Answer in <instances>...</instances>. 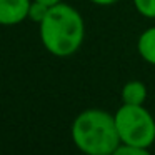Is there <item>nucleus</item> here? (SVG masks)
<instances>
[{
  "label": "nucleus",
  "instance_id": "f03ea898",
  "mask_svg": "<svg viewBox=\"0 0 155 155\" xmlns=\"http://www.w3.org/2000/svg\"><path fill=\"white\" fill-rule=\"evenodd\" d=\"M72 138L85 155H112L120 145L115 117L97 108L82 112L75 118Z\"/></svg>",
  "mask_w": 155,
  "mask_h": 155
},
{
  "label": "nucleus",
  "instance_id": "6e6552de",
  "mask_svg": "<svg viewBox=\"0 0 155 155\" xmlns=\"http://www.w3.org/2000/svg\"><path fill=\"white\" fill-rule=\"evenodd\" d=\"M134 4L143 17L155 18V0H134Z\"/></svg>",
  "mask_w": 155,
  "mask_h": 155
},
{
  "label": "nucleus",
  "instance_id": "9b49d317",
  "mask_svg": "<svg viewBox=\"0 0 155 155\" xmlns=\"http://www.w3.org/2000/svg\"><path fill=\"white\" fill-rule=\"evenodd\" d=\"M37 2H42V4L48 5V7H54V5L60 4V0H37Z\"/></svg>",
  "mask_w": 155,
  "mask_h": 155
},
{
  "label": "nucleus",
  "instance_id": "39448f33",
  "mask_svg": "<svg viewBox=\"0 0 155 155\" xmlns=\"http://www.w3.org/2000/svg\"><path fill=\"white\" fill-rule=\"evenodd\" d=\"M147 97V88L142 82L132 80L122 88V100L127 105H142Z\"/></svg>",
  "mask_w": 155,
  "mask_h": 155
},
{
  "label": "nucleus",
  "instance_id": "7ed1b4c3",
  "mask_svg": "<svg viewBox=\"0 0 155 155\" xmlns=\"http://www.w3.org/2000/svg\"><path fill=\"white\" fill-rule=\"evenodd\" d=\"M115 125L122 143L148 148L155 140V120L142 105L124 104L115 114Z\"/></svg>",
  "mask_w": 155,
  "mask_h": 155
},
{
  "label": "nucleus",
  "instance_id": "423d86ee",
  "mask_svg": "<svg viewBox=\"0 0 155 155\" xmlns=\"http://www.w3.org/2000/svg\"><path fill=\"white\" fill-rule=\"evenodd\" d=\"M138 52L142 58L155 65V27L147 28L138 38Z\"/></svg>",
  "mask_w": 155,
  "mask_h": 155
},
{
  "label": "nucleus",
  "instance_id": "0eeeda50",
  "mask_svg": "<svg viewBox=\"0 0 155 155\" xmlns=\"http://www.w3.org/2000/svg\"><path fill=\"white\" fill-rule=\"evenodd\" d=\"M48 8H50L48 5H45V4H42V2H37V0H34V4H30L28 18H32L34 22H38V24H40V22L45 18V15H47Z\"/></svg>",
  "mask_w": 155,
  "mask_h": 155
},
{
  "label": "nucleus",
  "instance_id": "f257e3e1",
  "mask_svg": "<svg viewBox=\"0 0 155 155\" xmlns=\"http://www.w3.org/2000/svg\"><path fill=\"white\" fill-rule=\"evenodd\" d=\"M85 25L75 8L57 4L48 8L40 22V38L44 47L55 57H68L75 54L84 42Z\"/></svg>",
  "mask_w": 155,
  "mask_h": 155
},
{
  "label": "nucleus",
  "instance_id": "1a4fd4ad",
  "mask_svg": "<svg viewBox=\"0 0 155 155\" xmlns=\"http://www.w3.org/2000/svg\"><path fill=\"white\" fill-rule=\"evenodd\" d=\"M112 155H152L145 147H135V145H118V148Z\"/></svg>",
  "mask_w": 155,
  "mask_h": 155
},
{
  "label": "nucleus",
  "instance_id": "20e7f679",
  "mask_svg": "<svg viewBox=\"0 0 155 155\" xmlns=\"http://www.w3.org/2000/svg\"><path fill=\"white\" fill-rule=\"evenodd\" d=\"M30 0H0V25H15L28 17Z\"/></svg>",
  "mask_w": 155,
  "mask_h": 155
},
{
  "label": "nucleus",
  "instance_id": "9d476101",
  "mask_svg": "<svg viewBox=\"0 0 155 155\" xmlns=\"http://www.w3.org/2000/svg\"><path fill=\"white\" fill-rule=\"evenodd\" d=\"M94 4H98V5H112V4H115L117 0H92Z\"/></svg>",
  "mask_w": 155,
  "mask_h": 155
}]
</instances>
